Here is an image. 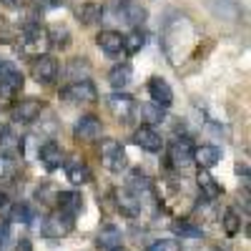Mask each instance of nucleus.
<instances>
[{
    "label": "nucleus",
    "mask_w": 251,
    "mask_h": 251,
    "mask_svg": "<svg viewBox=\"0 0 251 251\" xmlns=\"http://www.w3.org/2000/svg\"><path fill=\"white\" fill-rule=\"evenodd\" d=\"M163 38H176V43H163V50H166V55H169V60L174 63V66H176V53H181L178 63H183V58L194 50L196 40H199V35H196V30H194L188 18H174L171 23L166 25Z\"/></svg>",
    "instance_id": "1"
},
{
    "label": "nucleus",
    "mask_w": 251,
    "mask_h": 251,
    "mask_svg": "<svg viewBox=\"0 0 251 251\" xmlns=\"http://www.w3.org/2000/svg\"><path fill=\"white\" fill-rule=\"evenodd\" d=\"M100 161H103V166H106L108 171H113V174H121V171L126 169V163H128L123 146H121L116 138H103V141H100Z\"/></svg>",
    "instance_id": "2"
},
{
    "label": "nucleus",
    "mask_w": 251,
    "mask_h": 251,
    "mask_svg": "<svg viewBox=\"0 0 251 251\" xmlns=\"http://www.w3.org/2000/svg\"><path fill=\"white\" fill-rule=\"evenodd\" d=\"M60 98L68 103H78V106H88V103L98 100V91L91 80H75L60 91Z\"/></svg>",
    "instance_id": "3"
},
{
    "label": "nucleus",
    "mask_w": 251,
    "mask_h": 251,
    "mask_svg": "<svg viewBox=\"0 0 251 251\" xmlns=\"http://www.w3.org/2000/svg\"><path fill=\"white\" fill-rule=\"evenodd\" d=\"M48 35L46 30H40V25H25L20 30V48H23L28 55H43L46 48H48Z\"/></svg>",
    "instance_id": "4"
},
{
    "label": "nucleus",
    "mask_w": 251,
    "mask_h": 251,
    "mask_svg": "<svg viewBox=\"0 0 251 251\" xmlns=\"http://www.w3.org/2000/svg\"><path fill=\"white\" fill-rule=\"evenodd\" d=\"M73 224H75V216H71L66 211H55L43 224V236H48V239H63V236H68L73 231Z\"/></svg>",
    "instance_id": "5"
},
{
    "label": "nucleus",
    "mask_w": 251,
    "mask_h": 251,
    "mask_svg": "<svg viewBox=\"0 0 251 251\" xmlns=\"http://www.w3.org/2000/svg\"><path fill=\"white\" fill-rule=\"evenodd\" d=\"M23 88V73H20L13 63H0V96L13 98Z\"/></svg>",
    "instance_id": "6"
},
{
    "label": "nucleus",
    "mask_w": 251,
    "mask_h": 251,
    "mask_svg": "<svg viewBox=\"0 0 251 251\" xmlns=\"http://www.w3.org/2000/svg\"><path fill=\"white\" fill-rule=\"evenodd\" d=\"M169 161H171V166H176V169H186V166L194 161V146H191V141H188V138H176L169 146Z\"/></svg>",
    "instance_id": "7"
},
{
    "label": "nucleus",
    "mask_w": 251,
    "mask_h": 251,
    "mask_svg": "<svg viewBox=\"0 0 251 251\" xmlns=\"http://www.w3.org/2000/svg\"><path fill=\"white\" fill-rule=\"evenodd\" d=\"M33 75H35L38 83H43V86H48V83H55L58 75H60L58 60L50 58V55H40L38 63H35V68H33Z\"/></svg>",
    "instance_id": "8"
},
{
    "label": "nucleus",
    "mask_w": 251,
    "mask_h": 251,
    "mask_svg": "<svg viewBox=\"0 0 251 251\" xmlns=\"http://www.w3.org/2000/svg\"><path fill=\"white\" fill-rule=\"evenodd\" d=\"M100 131H103V123L96 116H80L75 121V128H73V133H75L78 141H98L100 138Z\"/></svg>",
    "instance_id": "9"
},
{
    "label": "nucleus",
    "mask_w": 251,
    "mask_h": 251,
    "mask_svg": "<svg viewBox=\"0 0 251 251\" xmlns=\"http://www.w3.org/2000/svg\"><path fill=\"white\" fill-rule=\"evenodd\" d=\"M133 143L141 146V151H149V153H158L163 149V138L153 131V126H141L133 133Z\"/></svg>",
    "instance_id": "10"
},
{
    "label": "nucleus",
    "mask_w": 251,
    "mask_h": 251,
    "mask_svg": "<svg viewBox=\"0 0 251 251\" xmlns=\"http://www.w3.org/2000/svg\"><path fill=\"white\" fill-rule=\"evenodd\" d=\"M20 151H23V138H20L10 126H3V128H0V156L15 158Z\"/></svg>",
    "instance_id": "11"
},
{
    "label": "nucleus",
    "mask_w": 251,
    "mask_h": 251,
    "mask_svg": "<svg viewBox=\"0 0 251 251\" xmlns=\"http://www.w3.org/2000/svg\"><path fill=\"white\" fill-rule=\"evenodd\" d=\"M40 111H43V100H38V98H25V100H20L18 106L13 108V118L18 123H33Z\"/></svg>",
    "instance_id": "12"
},
{
    "label": "nucleus",
    "mask_w": 251,
    "mask_h": 251,
    "mask_svg": "<svg viewBox=\"0 0 251 251\" xmlns=\"http://www.w3.org/2000/svg\"><path fill=\"white\" fill-rule=\"evenodd\" d=\"M149 93H151V98H153V103H158V106H171L174 103V91H171V86L166 83L161 75H153L151 80H149Z\"/></svg>",
    "instance_id": "13"
},
{
    "label": "nucleus",
    "mask_w": 251,
    "mask_h": 251,
    "mask_svg": "<svg viewBox=\"0 0 251 251\" xmlns=\"http://www.w3.org/2000/svg\"><path fill=\"white\" fill-rule=\"evenodd\" d=\"M38 158H40V163H43L48 171H55V169H60V163H63V149L55 141H46L43 146H40V151H38Z\"/></svg>",
    "instance_id": "14"
},
{
    "label": "nucleus",
    "mask_w": 251,
    "mask_h": 251,
    "mask_svg": "<svg viewBox=\"0 0 251 251\" xmlns=\"http://www.w3.org/2000/svg\"><path fill=\"white\" fill-rule=\"evenodd\" d=\"M118 10H121V15H123V20L128 23L131 28H138V25H143L146 23V18H149V13H146L136 0H121V5H118Z\"/></svg>",
    "instance_id": "15"
},
{
    "label": "nucleus",
    "mask_w": 251,
    "mask_h": 251,
    "mask_svg": "<svg viewBox=\"0 0 251 251\" xmlns=\"http://www.w3.org/2000/svg\"><path fill=\"white\" fill-rule=\"evenodd\" d=\"M96 244H98V249H103V251H113V249H121V244H123V231H121L118 226L108 224V226H103L100 231H98V239H96Z\"/></svg>",
    "instance_id": "16"
},
{
    "label": "nucleus",
    "mask_w": 251,
    "mask_h": 251,
    "mask_svg": "<svg viewBox=\"0 0 251 251\" xmlns=\"http://www.w3.org/2000/svg\"><path fill=\"white\" fill-rule=\"evenodd\" d=\"M55 203H58V211H66L71 216H78L83 211V196L78 191H58Z\"/></svg>",
    "instance_id": "17"
},
{
    "label": "nucleus",
    "mask_w": 251,
    "mask_h": 251,
    "mask_svg": "<svg viewBox=\"0 0 251 251\" xmlns=\"http://www.w3.org/2000/svg\"><path fill=\"white\" fill-rule=\"evenodd\" d=\"M96 40H98L100 50H106V55H121V53H126L123 50V35L116 33V30H100Z\"/></svg>",
    "instance_id": "18"
},
{
    "label": "nucleus",
    "mask_w": 251,
    "mask_h": 251,
    "mask_svg": "<svg viewBox=\"0 0 251 251\" xmlns=\"http://www.w3.org/2000/svg\"><path fill=\"white\" fill-rule=\"evenodd\" d=\"M194 161L199 163V169H214V166L221 161V149H216V146H199V149H194Z\"/></svg>",
    "instance_id": "19"
},
{
    "label": "nucleus",
    "mask_w": 251,
    "mask_h": 251,
    "mask_svg": "<svg viewBox=\"0 0 251 251\" xmlns=\"http://www.w3.org/2000/svg\"><path fill=\"white\" fill-rule=\"evenodd\" d=\"M196 181H199V188H201V194H203V199H206V201H216V199L224 194V188L216 183V178H214L211 174H208L206 169H203V171H199Z\"/></svg>",
    "instance_id": "20"
},
{
    "label": "nucleus",
    "mask_w": 251,
    "mask_h": 251,
    "mask_svg": "<svg viewBox=\"0 0 251 251\" xmlns=\"http://www.w3.org/2000/svg\"><path fill=\"white\" fill-rule=\"evenodd\" d=\"M108 106H111V111H113L118 118H128V116L133 113V108H136V100H133L131 96H126V93H113V96L108 98Z\"/></svg>",
    "instance_id": "21"
},
{
    "label": "nucleus",
    "mask_w": 251,
    "mask_h": 251,
    "mask_svg": "<svg viewBox=\"0 0 251 251\" xmlns=\"http://www.w3.org/2000/svg\"><path fill=\"white\" fill-rule=\"evenodd\" d=\"M66 176H68V181H71L73 186H83V183H88V181H91L88 166L83 163V161H78V158L68 161V166H66Z\"/></svg>",
    "instance_id": "22"
},
{
    "label": "nucleus",
    "mask_w": 251,
    "mask_h": 251,
    "mask_svg": "<svg viewBox=\"0 0 251 251\" xmlns=\"http://www.w3.org/2000/svg\"><path fill=\"white\" fill-rule=\"evenodd\" d=\"M75 15H78V20L83 25H96V23H100V18H103V8L98 3H83Z\"/></svg>",
    "instance_id": "23"
},
{
    "label": "nucleus",
    "mask_w": 251,
    "mask_h": 251,
    "mask_svg": "<svg viewBox=\"0 0 251 251\" xmlns=\"http://www.w3.org/2000/svg\"><path fill=\"white\" fill-rule=\"evenodd\" d=\"M138 113H141V118H143L146 126H156V123H161L163 116H166L163 106H158V103H141Z\"/></svg>",
    "instance_id": "24"
},
{
    "label": "nucleus",
    "mask_w": 251,
    "mask_h": 251,
    "mask_svg": "<svg viewBox=\"0 0 251 251\" xmlns=\"http://www.w3.org/2000/svg\"><path fill=\"white\" fill-rule=\"evenodd\" d=\"M128 80H131V66H116L111 73H108V83L116 88V91H121L123 86H128Z\"/></svg>",
    "instance_id": "25"
},
{
    "label": "nucleus",
    "mask_w": 251,
    "mask_h": 251,
    "mask_svg": "<svg viewBox=\"0 0 251 251\" xmlns=\"http://www.w3.org/2000/svg\"><path fill=\"white\" fill-rule=\"evenodd\" d=\"M174 231H176L181 239H194V241L203 236V231H201L196 224H191V221H178V224L174 226Z\"/></svg>",
    "instance_id": "26"
},
{
    "label": "nucleus",
    "mask_w": 251,
    "mask_h": 251,
    "mask_svg": "<svg viewBox=\"0 0 251 251\" xmlns=\"http://www.w3.org/2000/svg\"><path fill=\"white\" fill-rule=\"evenodd\" d=\"M46 35H48V43H53V46H68L71 43V33L66 25H53L50 30H46Z\"/></svg>",
    "instance_id": "27"
},
{
    "label": "nucleus",
    "mask_w": 251,
    "mask_h": 251,
    "mask_svg": "<svg viewBox=\"0 0 251 251\" xmlns=\"http://www.w3.org/2000/svg\"><path fill=\"white\" fill-rule=\"evenodd\" d=\"M224 231H226V236H236L239 231H241V216L236 214V211H231V208H228V211L224 214Z\"/></svg>",
    "instance_id": "28"
},
{
    "label": "nucleus",
    "mask_w": 251,
    "mask_h": 251,
    "mask_svg": "<svg viewBox=\"0 0 251 251\" xmlns=\"http://www.w3.org/2000/svg\"><path fill=\"white\" fill-rule=\"evenodd\" d=\"M30 219H33V211H30L28 203H13L10 206V221H15V224H30Z\"/></svg>",
    "instance_id": "29"
},
{
    "label": "nucleus",
    "mask_w": 251,
    "mask_h": 251,
    "mask_svg": "<svg viewBox=\"0 0 251 251\" xmlns=\"http://www.w3.org/2000/svg\"><path fill=\"white\" fill-rule=\"evenodd\" d=\"M143 43H146V35L141 30H133L128 38H123V50L126 53H136V50H141Z\"/></svg>",
    "instance_id": "30"
},
{
    "label": "nucleus",
    "mask_w": 251,
    "mask_h": 251,
    "mask_svg": "<svg viewBox=\"0 0 251 251\" xmlns=\"http://www.w3.org/2000/svg\"><path fill=\"white\" fill-rule=\"evenodd\" d=\"M149 251H183V249H181V244L176 239H161V241L151 244Z\"/></svg>",
    "instance_id": "31"
},
{
    "label": "nucleus",
    "mask_w": 251,
    "mask_h": 251,
    "mask_svg": "<svg viewBox=\"0 0 251 251\" xmlns=\"http://www.w3.org/2000/svg\"><path fill=\"white\" fill-rule=\"evenodd\" d=\"M35 196H38V201H43V203H50V201H55L58 191H55V186H50V183H48V186H40Z\"/></svg>",
    "instance_id": "32"
},
{
    "label": "nucleus",
    "mask_w": 251,
    "mask_h": 251,
    "mask_svg": "<svg viewBox=\"0 0 251 251\" xmlns=\"http://www.w3.org/2000/svg\"><path fill=\"white\" fill-rule=\"evenodd\" d=\"M13 174V161L5 158V156H0V178H5Z\"/></svg>",
    "instance_id": "33"
},
{
    "label": "nucleus",
    "mask_w": 251,
    "mask_h": 251,
    "mask_svg": "<svg viewBox=\"0 0 251 251\" xmlns=\"http://www.w3.org/2000/svg\"><path fill=\"white\" fill-rule=\"evenodd\" d=\"M8 236H10V226H8V221H0V249L8 244Z\"/></svg>",
    "instance_id": "34"
},
{
    "label": "nucleus",
    "mask_w": 251,
    "mask_h": 251,
    "mask_svg": "<svg viewBox=\"0 0 251 251\" xmlns=\"http://www.w3.org/2000/svg\"><path fill=\"white\" fill-rule=\"evenodd\" d=\"M15 251H33L30 239H20V241H18V246H15Z\"/></svg>",
    "instance_id": "35"
},
{
    "label": "nucleus",
    "mask_w": 251,
    "mask_h": 251,
    "mask_svg": "<svg viewBox=\"0 0 251 251\" xmlns=\"http://www.w3.org/2000/svg\"><path fill=\"white\" fill-rule=\"evenodd\" d=\"M35 3H38L40 8H55V5L60 3V0H35Z\"/></svg>",
    "instance_id": "36"
},
{
    "label": "nucleus",
    "mask_w": 251,
    "mask_h": 251,
    "mask_svg": "<svg viewBox=\"0 0 251 251\" xmlns=\"http://www.w3.org/2000/svg\"><path fill=\"white\" fill-rule=\"evenodd\" d=\"M8 206V196H5V191H0V211Z\"/></svg>",
    "instance_id": "37"
},
{
    "label": "nucleus",
    "mask_w": 251,
    "mask_h": 251,
    "mask_svg": "<svg viewBox=\"0 0 251 251\" xmlns=\"http://www.w3.org/2000/svg\"><path fill=\"white\" fill-rule=\"evenodd\" d=\"M5 5H20V0H3Z\"/></svg>",
    "instance_id": "38"
},
{
    "label": "nucleus",
    "mask_w": 251,
    "mask_h": 251,
    "mask_svg": "<svg viewBox=\"0 0 251 251\" xmlns=\"http://www.w3.org/2000/svg\"><path fill=\"white\" fill-rule=\"evenodd\" d=\"M113 251H126V249H113Z\"/></svg>",
    "instance_id": "39"
}]
</instances>
